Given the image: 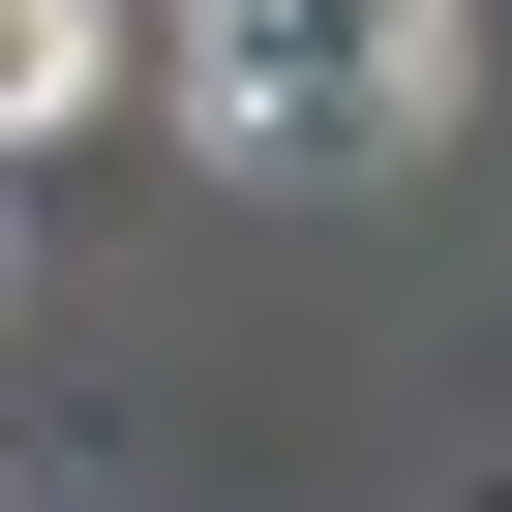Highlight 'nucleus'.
Segmentation results:
<instances>
[{"label": "nucleus", "instance_id": "obj_1", "mask_svg": "<svg viewBox=\"0 0 512 512\" xmlns=\"http://www.w3.org/2000/svg\"><path fill=\"white\" fill-rule=\"evenodd\" d=\"M181 121L241 181H392L452 121V0H181Z\"/></svg>", "mask_w": 512, "mask_h": 512}, {"label": "nucleus", "instance_id": "obj_2", "mask_svg": "<svg viewBox=\"0 0 512 512\" xmlns=\"http://www.w3.org/2000/svg\"><path fill=\"white\" fill-rule=\"evenodd\" d=\"M91 91H121V0H0V151L91 121Z\"/></svg>", "mask_w": 512, "mask_h": 512}]
</instances>
